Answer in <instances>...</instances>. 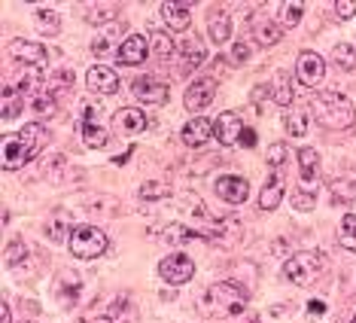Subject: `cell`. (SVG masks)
Masks as SVG:
<instances>
[{
  "mask_svg": "<svg viewBox=\"0 0 356 323\" xmlns=\"http://www.w3.org/2000/svg\"><path fill=\"white\" fill-rule=\"evenodd\" d=\"M49 143V132L43 125H25L22 132L3 134V143H0V165L3 171H19L28 162H34L40 152Z\"/></svg>",
  "mask_w": 356,
  "mask_h": 323,
  "instance_id": "obj_1",
  "label": "cell"
},
{
  "mask_svg": "<svg viewBox=\"0 0 356 323\" xmlns=\"http://www.w3.org/2000/svg\"><path fill=\"white\" fill-rule=\"evenodd\" d=\"M311 113L320 125L332 128V132H344V128H350L356 123L350 98H344V95H338V92H320L317 98L311 101Z\"/></svg>",
  "mask_w": 356,
  "mask_h": 323,
  "instance_id": "obj_2",
  "label": "cell"
},
{
  "mask_svg": "<svg viewBox=\"0 0 356 323\" xmlns=\"http://www.w3.org/2000/svg\"><path fill=\"white\" fill-rule=\"evenodd\" d=\"M201 308L210 317H234L247 308V290L232 284V281H220V284L207 287L204 299H201Z\"/></svg>",
  "mask_w": 356,
  "mask_h": 323,
  "instance_id": "obj_3",
  "label": "cell"
},
{
  "mask_svg": "<svg viewBox=\"0 0 356 323\" xmlns=\"http://www.w3.org/2000/svg\"><path fill=\"white\" fill-rule=\"evenodd\" d=\"M326 271V256L317 253V250H305V253L289 256L286 265H283V274H286L289 284L296 287H307Z\"/></svg>",
  "mask_w": 356,
  "mask_h": 323,
  "instance_id": "obj_4",
  "label": "cell"
},
{
  "mask_svg": "<svg viewBox=\"0 0 356 323\" xmlns=\"http://www.w3.org/2000/svg\"><path fill=\"white\" fill-rule=\"evenodd\" d=\"M67 241H70V253H74L76 260H95V256H101L110 244L107 235H104L98 226H76Z\"/></svg>",
  "mask_w": 356,
  "mask_h": 323,
  "instance_id": "obj_5",
  "label": "cell"
},
{
  "mask_svg": "<svg viewBox=\"0 0 356 323\" xmlns=\"http://www.w3.org/2000/svg\"><path fill=\"white\" fill-rule=\"evenodd\" d=\"M159 274L165 284L183 287L186 281H192V274H195V262H192L189 253H171L159 262Z\"/></svg>",
  "mask_w": 356,
  "mask_h": 323,
  "instance_id": "obj_6",
  "label": "cell"
},
{
  "mask_svg": "<svg viewBox=\"0 0 356 323\" xmlns=\"http://www.w3.org/2000/svg\"><path fill=\"white\" fill-rule=\"evenodd\" d=\"M241 238H244L241 220H234V216H216V220H210V232H207L210 244H220L225 250H232V247L241 244Z\"/></svg>",
  "mask_w": 356,
  "mask_h": 323,
  "instance_id": "obj_7",
  "label": "cell"
},
{
  "mask_svg": "<svg viewBox=\"0 0 356 323\" xmlns=\"http://www.w3.org/2000/svg\"><path fill=\"white\" fill-rule=\"evenodd\" d=\"M213 95H216V79L213 77H201V79H192V86L186 88L183 104H186V110L189 113H201L210 101H213Z\"/></svg>",
  "mask_w": 356,
  "mask_h": 323,
  "instance_id": "obj_8",
  "label": "cell"
},
{
  "mask_svg": "<svg viewBox=\"0 0 356 323\" xmlns=\"http://www.w3.org/2000/svg\"><path fill=\"white\" fill-rule=\"evenodd\" d=\"M296 77L302 79V86H307V88L320 86V83H323V77H326V61H323L317 52L305 49L302 55H298V68H296Z\"/></svg>",
  "mask_w": 356,
  "mask_h": 323,
  "instance_id": "obj_9",
  "label": "cell"
},
{
  "mask_svg": "<svg viewBox=\"0 0 356 323\" xmlns=\"http://www.w3.org/2000/svg\"><path fill=\"white\" fill-rule=\"evenodd\" d=\"M216 196H220L225 205H244L247 196H250V183L247 177H238V174H225L216 180Z\"/></svg>",
  "mask_w": 356,
  "mask_h": 323,
  "instance_id": "obj_10",
  "label": "cell"
},
{
  "mask_svg": "<svg viewBox=\"0 0 356 323\" xmlns=\"http://www.w3.org/2000/svg\"><path fill=\"white\" fill-rule=\"evenodd\" d=\"M10 52H13V58H15V61L31 64V68H43V64L55 55V52L46 49V46L31 43V40H13V43H10Z\"/></svg>",
  "mask_w": 356,
  "mask_h": 323,
  "instance_id": "obj_11",
  "label": "cell"
},
{
  "mask_svg": "<svg viewBox=\"0 0 356 323\" xmlns=\"http://www.w3.org/2000/svg\"><path fill=\"white\" fill-rule=\"evenodd\" d=\"M216 141L222 143V147H234V143L241 141V134H244V123H241V116L234 110H225L216 116Z\"/></svg>",
  "mask_w": 356,
  "mask_h": 323,
  "instance_id": "obj_12",
  "label": "cell"
},
{
  "mask_svg": "<svg viewBox=\"0 0 356 323\" xmlns=\"http://www.w3.org/2000/svg\"><path fill=\"white\" fill-rule=\"evenodd\" d=\"M207 58V49L204 43H201L198 34H186L183 43H180V70L183 74H192L195 68H201Z\"/></svg>",
  "mask_w": 356,
  "mask_h": 323,
  "instance_id": "obj_13",
  "label": "cell"
},
{
  "mask_svg": "<svg viewBox=\"0 0 356 323\" xmlns=\"http://www.w3.org/2000/svg\"><path fill=\"white\" fill-rule=\"evenodd\" d=\"M131 92L140 98L143 104H161V101H168V83H161L159 77H137L134 83H131Z\"/></svg>",
  "mask_w": 356,
  "mask_h": 323,
  "instance_id": "obj_14",
  "label": "cell"
},
{
  "mask_svg": "<svg viewBox=\"0 0 356 323\" xmlns=\"http://www.w3.org/2000/svg\"><path fill=\"white\" fill-rule=\"evenodd\" d=\"M119 64H128V68H134V64H143L149 58V37L143 34H131L122 40V49H119Z\"/></svg>",
  "mask_w": 356,
  "mask_h": 323,
  "instance_id": "obj_15",
  "label": "cell"
},
{
  "mask_svg": "<svg viewBox=\"0 0 356 323\" xmlns=\"http://www.w3.org/2000/svg\"><path fill=\"white\" fill-rule=\"evenodd\" d=\"M147 125H149L147 113L137 107H122L113 113V128H116L119 134H140Z\"/></svg>",
  "mask_w": 356,
  "mask_h": 323,
  "instance_id": "obj_16",
  "label": "cell"
},
{
  "mask_svg": "<svg viewBox=\"0 0 356 323\" xmlns=\"http://www.w3.org/2000/svg\"><path fill=\"white\" fill-rule=\"evenodd\" d=\"M298 168H302V189L305 192H317V183H320V152L305 147L298 150Z\"/></svg>",
  "mask_w": 356,
  "mask_h": 323,
  "instance_id": "obj_17",
  "label": "cell"
},
{
  "mask_svg": "<svg viewBox=\"0 0 356 323\" xmlns=\"http://www.w3.org/2000/svg\"><path fill=\"white\" fill-rule=\"evenodd\" d=\"M250 31H253V40L259 46H274V43H280V40H283V31L274 25L268 15H262V13L250 15Z\"/></svg>",
  "mask_w": 356,
  "mask_h": 323,
  "instance_id": "obj_18",
  "label": "cell"
},
{
  "mask_svg": "<svg viewBox=\"0 0 356 323\" xmlns=\"http://www.w3.org/2000/svg\"><path fill=\"white\" fill-rule=\"evenodd\" d=\"M119 37H122V31L119 28H104V31H95V40H92V52L98 55V58H116L119 49H122V43H119Z\"/></svg>",
  "mask_w": 356,
  "mask_h": 323,
  "instance_id": "obj_19",
  "label": "cell"
},
{
  "mask_svg": "<svg viewBox=\"0 0 356 323\" xmlns=\"http://www.w3.org/2000/svg\"><path fill=\"white\" fill-rule=\"evenodd\" d=\"M88 88H92L95 95H116L119 92V74L110 68H104V64H95V68L88 70Z\"/></svg>",
  "mask_w": 356,
  "mask_h": 323,
  "instance_id": "obj_20",
  "label": "cell"
},
{
  "mask_svg": "<svg viewBox=\"0 0 356 323\" xmlns=\"http://www.w3.org/2000/svg\"><path fill=\"white\" fill-rule=\"evenodd\" d=\"M161 15H165L168 28L186 31L192 22V3L189 0H168V3H161Z\"/></svg>",
  "mask_w": 356,
  "mask_h": 323,
  "instance_id": "obj_21",
  "label": "cell"
},
{
  "mask_svg": "<svg viewBox=\"0 0 356 323\" xmlns=\"http://www.w3.org/2000/svg\"><path fill=\"white\" fill-rule=\"evenodd\" d=\"M213 134H216V128L204 116H198V119H192V123L183 125V143L186 147H204Z\"/></svg>",
  "mask_w": 356,
  "mask_h": 323,
  "instance_id": "obj_22",
  "label": "cell"
},
{
  "mask_svg": "<svg viewBox=\"0 0 356 323\" xmlns=\"http://www.w3.org/2000/svg\"><path fill=\"white\" fill-rule=\"evenodd\" d=\"M311 119H314L311 104H298V107H289L286 110L283 123H286V132L293 134V137H305L307 128H311Z\"/></svg>",
  "mask_w": 356,
  "mask_h": 323,
  "instance_id": "obj_23",
  "label": "cell"
},
{
  "mask_svg": "<svg viewBox=\"0 0 356 323\" xmlns=\"http://www.w3.org/2000/svg\"><path fill=\"white\" fill-rule=\"evenodd\" d=\"M283 192H286V180L274 171L271 177H268V183L262 187V196H259V207L262 211H274V207L283 201Z\"/></svg>",
  "mask_w": 356,
  "mask_h": 323,
  "instance_id": "obj_24",
  "label": "cell"
},
{
  "mask_svg": "<svg viewBox=\"0 0 356 323\" xmlns=\"http://www.w3.org/2000/svg\"><path fill=\"white\" fill-rule=\"evenodd\" d=\"M207 31H210V40L216 46H222L225 40L232 37V19L225 10H210L207 13Z\"/></svg>",
  "mask_w": 356,
  "mask_h": 323,
  "instance_id": "obj_25",
  "label": "cell"
},
{
  "mask_svg": "<svg viewBox=\"0 0 356 323\" xmlns=\"http://www.w3.org/2000/svg\"><path fill=\"white\" fill-rule=\"evenodd\" d=\"M79 290H83V278H79V271H64L58 278V284H55V296H58L64 305H76Z\"/></svg>",
  "mask_w": 356,
  "mask_h": 323,
  "instance_id": "obj_26",
  "label": "cell"
},
{
  "mask_svg": "<svg viewBox=\"0 0 356 323\" xmlns=\"http://www.w3.org/2000/svg\"><path fill=\"white\" fill-rule=\"evenodd\" d=\"M28 98L19 92V86H3V107H0V116H3V123H10L15 119L22 110H25Z\"/></svg>",
  "mask_w": 356,
  "mask_h": 323,
  "instance_id": "obj_27",
  "label": "cell"
},
{
  "mask_svg": "<svg viewBox=\"0 0 356 323\" xmlns=\"http://www.w3.org/2000/svg\"><path fill=\"white\" fill-rule=\"evenodd\" d=\"M28 104H31V110H34L40 119H43V116L49 119V116L58 113V107H55V92H52V88H46V86H40L37 92L28 98Z\"/></svg>",
  "mask_w": 356,
  "mask_h": 323,
  "instance_id": "obj_28",
  "label": "cell"
},
{
  "mask_svg": "<svg viewBox=\"0 0 356 323\" xmlns=\"http://www.w3.org/2000/svg\"><path fill=\"white\" fill-rule=\"evenodd\" d=\"M338 244L344 250H350V253H356V214H347L341 226H338Z\"/></svg>",
  "mask_w": 356,
  "mask_h": 323,
  "instance_id": "obj_29",
  "label": "cell"
},
{
  "mask_svg": "<svg viewBox=\"0 0 356 323\" xmlns=\"http://www.w3.org/2000/svg\"><path fill=\"white\" fill-rule=\"evenodd\" d=\"M83 141H86V147L101 150V147H107L110 134L104 132V128H101L98 123H83Z\"/></svg>",
  "mask_w": 356,
  "mask_h": 323,
  "instance_id": "obj_30",
  "label": "cell"
},
{
  "mask_svg": "<svg viewBox=\"0 0 356 323\" xmlns=\"http://www.w3.org/2000/svg\"><path fill=\"white\" fill-rule=\"evenodd\" d=\"M293 83H289V77L286 74H277V79H274V101L280 104V107H293Z\"/></svg>",
  "mask_w": 356,
  "mask_h": 323,
  "instance_id": "obj_31",
  "label": "cell"
},
{
  "mask_svg": "<svg viewBox=\"0 0 356 323\" xmlns=\"http://www.w3.org/2000/svg\"><path fill=\"white\" fill-rule=\"evenodd\" d=\"M332 61H335V68H341V70H356V49L350 43H338L335 52H332Z\"/></svg>",
  "mask_w": 356,
  "mask_h": 323,
  "instance_id": "obj_32",
  "label": "cell"
},
{
  "mask_svg": "<svg viewBox=\"0 0 356 323\" xmlns=\"http://www.w3.org/2000/svg\"><path fill=\"white\" fill-rule=\"evenodd\" d=\"M302 13H305V3L302 0H289V3L280 6V22L286 28H296L298 22H302Z\"/></svg>",
  "mask_w": 356,
  "mask_h": 323,
  "instance_id": "obj_33",
  "label": "cell"
},
{
  "mask_svg": "<svg viewBox=\"0 0 356 323\" xmlns=\"http://www.w3.org/2000/svg\"><path fill=\"white\" fill-rule=\"evenodd\" d=\"M152 46H156V55L161 61H168L171 55L177 52V46H174V40L165 34V31H152Z\"/></svg>",
  "mask_w": 356,
  "mask_h": 323,
  "instance_id": "obj_34",
  "label": "cell"
},
{
  "mask_svg": "<svg viewBox=\"0 0 356 323\" xmlns=\"http://www.w3.org/2000/svg\"><path fill=\"white\" fill-rule=\"evenodd\" d=\"M332 196H335V205H350L356 198V180H338L335 187H332Z\"/></svg>",
  "mask_w": 356,
  "mask_h": 323,
  "instance_id": "obj_35",
  "label": "cell"
},
{
  "mask_svg": "<svg viewBox=\"0 0 356 323\" xmlns=\"http://www.w3.org/2000/svg\"><path fill=\"white\" fill-rule=\"evenodd\" d=\"M165 196H171V187L161 183V180H149V183H143L140 187V201H159Z\"/></svg>",
  "mask_w": 356,
  "mask_h": 323,
  "instance_id": "obj_36",
  "label": "cell"
},
{
  "mask_svg": "<svg viewBox=\"0 0 356 323\" xmlns=\"http://www.w3.org/2000/svg\"><path fill=\"white\" fill-rule=\"evenodd\" d=\"M37 22L43 25V34H58V28H61L58 13H55V10H43V6L37 10Z\"/></svg>",
  "mask_w": 356,
  "mask_h": 323,
  "instance_id": "obj_37",
  "label": "cell"
},
{
  "mask_svg": "<svg viewBox=\"0 0 356 323\" xmlns=\"http://www.w3.org/2000/svg\"><path fill=\"white\" fill-rule=\"evenodd\" d=\"M119 15V6L116 3H104L101 10H88L86 13V22H92V25H101V22H110Z\"/></svg>",
  "mask_w": 356,
  "mask_h": 323,
  "instance_id": "obj_38",
  "label": "cell"
},
{
  "mask_svg": "<svg viewBox=\"0 0 356 323\" xmlns=\"http://www.w3.org/2000/svg\"><path fill=\"white\" fill-rule=\"evenodd\" d=\"M46 235H49L52 241H64V235H67V216L64 214L52 216L49 226H46Z\"/></svg>",
  "mask_w": 356,
  "mask_h": 323,
  "instance_id": "obj_39",
  "label": "cell"
},
{
  "mask_svg": "<svg viewBox=\"0 0 356 323\" xmlns=\"http://www.w3.org/2000/svg\"><path fill=\"white\" fill-rule=\"evenodd\" d=\"M286 156H289V147L277 141V143H271V147H268V156H265V159H268V165L274 168V171H277L283 162H286Z\"/></svg>",
  "mask_w": 356,
  "mask_h": 323,
  "instance_id": "obj_40",
  "label": "cell"
},
{
  "mask_svg": "<svg viewBox=\"0 0 356 323\" xmlns=\"http://www.w3.org/2000/svg\"><path fill=\"white\" fill-rule=\"evenodd\" d=\"M19 256H22V260L28 256L25 241H13V244L6 247V253H3V262H6V265H15V260H19Z\"/></svg>",
  "mask_w": 356,
  "mask_h": 323,
  "instance_id": "obj_41",
  "label": "cell"
},
{
  "mask_svg": "<svg viewBox=\"0 0 356 323\" xmlns=\"http://www.w3.org/2000/svg\"><path fill=\"white\" fill-rule=\"evenodd\" d=\"M293 207H296V211H311V207H314V192L296 189L293 192Z\"/></svg>",
  "mask_w": 356,
  "mask_h": 323,
  "instance_id": "obj_42",
  "label": "cell"
},
{
  "mask_svg": "<svg viewBox=\"0 0 356 323\" xmlns=\"http://www.w3.org/2000/svg\"><path fill=\"white\" fill-rule=\"evenodd\" d=\"M335 15L341 22L353 19V15H356V0H338V3H335Z\"/></svg>",
  "mask_w": 356,
  "mask_h": 323,
  "instance_id": "obj_43",
  "label": "cell"
},
{
  "mask_svg": "<svg viewBox=\"0 0 356 323\" xmlns=\"http://www.w3.org/2000/svg\"><path fill=\"white\" fill-rule=\"evenodd\" d=\"M58 88H74V74H70V70H58V74H55L52 92H58Z\"/></svg>",
  "mask_w": 356,
  "mask_h": 323,
  "instance_id": "obj_44",
  "label": "cell"
},
{
  "mask_svg": "<svg viewBox=\"0 0 356 323\" xmlns=\"http://www.w3.org/2000/svg\"><path fill=\"white\" fill-rule=\"evenodd\" d=\"M250 58V46L247 43H234V49H232V61L234 64H244Z\"/></svg>",
  "mask_w": 356,
  "mask_h": 323,
  "instance_id": "obj_45",
  "label": "cell"
},
{
  "mask_svg": "<svg viewBox=\"0 0 356 323\" xmlns=\"http://www.w3.org/2000/svg\"><path fill=\"white\" fill-rule=\"evenodd\" d=\"M241 143H244V147H253V143H256V132H253V128H244V134H241Z\"/></svg>",
  "mask_w": 356,
  "mask_h": 323,
  "instance_id": "obj_46",
  "label": "cell"
},
{
  "mask_svg": "<svg viewBox=\"0 0 356 323\" xmlns=\"http://www.w3.org/2000/svg\"><path fill=\"white\" fill-rule=\"evenodd\" d=\"M323 311H326V305H323V302H311V305H307V314H311V317H317V314H323Z\"/></svg>",
  "mask_w": 356,
  "mask_h": 323,
  "instance_id": "obj_47",
  "label": "cell"
},
{
  "mask_svg": "<svg viewBox=\"0 0 356 323\" xmlns=\"http://www.w3.org/2000/svg\"><path fill=\"white\" fill-rule=\"evenodd\" d=\"M0 317H3V323H13V317H10V305H0Z\"/></svg>",
  "mask_w": 356,
  "mask_h": 323,
  "instance_id": "obj_48",
  "label": "cell"
},
{
  "mask_svg": "<svg viewBox=\"0 0 356 323\" xmlns=\"http://www.w3.org/2000/svg\"><path fill=\"white\" fill-rule=\"evenodd\" d=\"M79 323H113L110 317H86V320H79Z\"/></svg>",
  "mask_w": 356,
  "mask_h": 323,
  "instance_id": "obj_49",
  "label": "cell"
},
{
  "mask_svg": "<svg viewBox=\"0 0 356 323\" xmlns=\"http://www.w3.org/2000/svg\"><path fill=\"white\" fill-rule=\"evenodd\" d=\"M353 323H356V317H353Z\"/></svg>",
  "mask_w": 356,
  "mask_h": 323,
  "instance_id": "obj_50",
  "label": "cell"
}]
</instances>
